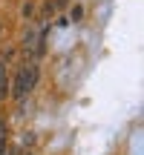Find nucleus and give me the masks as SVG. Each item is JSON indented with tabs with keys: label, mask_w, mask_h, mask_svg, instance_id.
Segmentation results:
<instances>
[{
	"label": "nucleus",
	"mask_w": 144,
	"mask_h": 155,
	"mask_svg": "<svg viewBox=\"0 0 144 155\" xmlns=\"http://www.w3.org/2000/svg\"><path fill=\"white\" fill-rule=\"evenodd\" d=\"M38 81H40V66L38 63H32V61L20 63L15 78H12V98H15V104H26V98L38 86Z\"/></svg>",
	"instance_id": "1"
},
{
	"label": "nucleus",
	"mask_w": 144,
	"mask_h": 155,
	"mask_svg": "<svg viewBox=\"0 0 144 155\" xmlns=\"http://www.w3.org/2000/svg\"><path fill=\"white\" fill-rule=\"evenodd\" d=\"M9 95V66L0 61V101Z\"/></svg>",
	"instance_id": "2"
},
{
	"label": "nucleus",
	"mask_w": 144,
	"mask_h": 155,
	"mask_svg": "<svg viewBox=\"0 0 144 155\" xmlns=\"http://www.w3.org/2000/svg\"><path fill=\"white\" fill-rule=\"evenodd\" d=\"M35 15H38V6H35V3H23L20 6V17H23V20H32Z\"/></svg>",
	"instance_id": "3"
},
{
	"label": "nucleus",
	"mask_w": 144,
	"mask_h": 155,
	"mask_svg": "<svg viewBox=\"0 0 144 155\" xmlns=\"http://www.w3.org/2000/svg\"><path fill=\"white\" fill-rule=\"evenodd\" d=\"M84 15H87V12H84L81 3H72V6H69V20L78 23V20H84Z\"/></svg>",
	"instance_id": "4"
},
{
	"label": "nucleus",
	"mask_w": 144,
	"mask_h": 155,
	"mask_svg": "<svg viewBox=\"0 0 144 155\" xmlns=\"http://www.w3.org/2000/svg\"><path fill=\"white\" fill-rule=\"evenodd\" d=\"M0 61H3L6 66H9V63L15 61V46H9V49H3V52H0Z\"/></svg>",
	"instance_id": "5"
},
{
	"label": "nucleus",
	"mask_w": 144,
	"mask_h": 155,
	"mask_svg": "<svg viewBox=\"0 0 144 155\" xmlns=\"http://www.w3.org/2000/svg\"><path fill=\"white\" fill-rule=\"evenodd\" d=\"M55 12H58L55 0H46V3H43V17H52V15H55Z\"/></svg>",
	"instance_id": "6"
},
{
	"label": "nucleus",
	"mask_w": 144,
	"mask_h": 155,
	"mask_svg": "<svg viewBox=\"0 0 144 155\" xmlns=\"http://www.w3.org/2000/svg\"><path fill=\"white\" fill-rule=\"evenodd\" d=\"M0 138H6V121L0 118Z\"/></svg>",
	"instance_id": "7"
},
{
	"label": "nucleus",
	"mask_w": 144,
	"mask_h": 155,
	"mask_svg": "<svg viewBox=\"0 0 144 155\" xmlns=\"http://www.w3.org/2000/svg\"><path fill=\"white\" fill-rule=\"evenodd\" d=\"M67 3H69V0H55V6H58V9H67Z\"/></svg>",
	"instance_id": "8"
},
{
	"label": "nucleus",
	"mask_w": 144,
	"mask_h": 155,
	"mask_svg": "<svg viewBox=\"0 0 144 155\" xmlns=\"http://www.w3.org/2000/svg\"><path fill=\"white\" fill-rule=\"evenodd\" d=\"M3 35H6V23L0 20V40H3Z\"/></svg>",
	"instance_id": "9"
}]
</instances>
